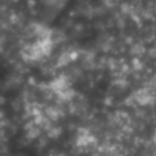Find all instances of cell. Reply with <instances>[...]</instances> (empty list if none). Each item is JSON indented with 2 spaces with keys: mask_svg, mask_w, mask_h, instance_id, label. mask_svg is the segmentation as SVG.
Listing matches in <instances>:
<instances>
[{
  "mask_svg": "<svg viewBox=\"0 0 156 156\" xmlns=\"http://www.w3.org/2000/svg\"><path fill=\"white\" fill-rule=\"evenodd\" d=\"M146 156H156V136L153 138L151 146L149 147V151L146 154Z\"/></svg>",
  "mask_w": 156,
  "mask_h": 156,
  "instance_id": "6da1fadb",
  "label": "cell"
}]
</instances>
